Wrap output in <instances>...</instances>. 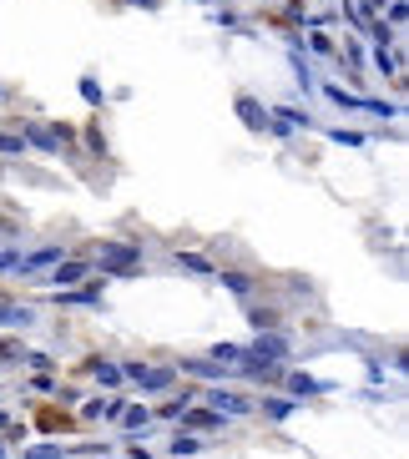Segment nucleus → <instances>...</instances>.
Returning a JSON list of instances; mask_svg holds the SVG:
<instances>
[{
  "instance_id": "obj_1",
  "label": "nucleus",
  "mask_w": 409,
  "mask_h": 459,
  "mask_svg": "<svg viewBox=\"0 0 409 459\" xmlns=\"http://www.w3.org/2000/svg\"><path fill=\"white\" fill-rule=\"evenodd\" d=\"M96 262H101L106 273H137V268H142V253H137L132 243H101Z\"/></svg>"
},
{
  "instance_id": "obj_2",
  "label": "nucleus",
  "mask_w": 409,
  "mask_h": 459,
  "mask_svg": "<svg viewBox=\"0 0 409 459\" xmlns=\"http://www.w3.org/2000/svg\"><path fill=\"white\" fill-rule=\"evenodd\" d=\"M288 354V338L283 333H263V328H258V343L248 348V359L253 363H273V359H283Z\"/></svg>"
},
{
  "instance_id": "obj_3",
  "label": "nucleus",
  "mask_w": 409,
  "mask_h": 459,
  "mask_svg": "<svg viewBox=\"0 0 409 459\" xmlns=\"http://www.w3.org/2000/svg\"><path fill=\"white\" fill-rule=\"evenodd\" d=\"M121 379H137L142 389H152V393H157V389L172 384V368H142V363H126V368H121Z\"/></svg>"
},
{
  "instance_id": "obj_4",
  "label": "nucleus",
  "mask_w": 409,
  "mask_h": 459,
  "mask_svg": "<svg viewBox=\"0 0 409 459\" xmlns=\"http://www.w3.org/2000/svg\"><path fill=\"white\" fill-rule=\"evenodd\" d=\"M207 404H212V414H248V399H243V393H232V389L207 393Z\"/></svg>"
},
{
  "instance_id": "obj_5",
  "label": "nucleus",
  "mask_w": 409,
  "mask_h": 459,
  "mask_svg": "<svg viewBox=\"0 0 409 459\" xmlns=\"http://www.w3.org/2000/svg\"><path fill=\"white\" fill-rule=\"evenodd\" d=\"M238 116H243L248 126H273V116H268L258 101H248V96H238Z\"/></svg>"
},
{
  "instance_id": "obj_6",
  "label": "nucleus",
  "mask_w": 409,
  "mask_h": 459,
  "mask_svg": "<svg viewBox=\"0 0 409 459\" xmlns=\"http://www.w3.org/2000/svg\"><path fill=\"white\" fill-rule=\"evenodd\" d=\"M91 368H96L101 389H117V384H121V368H117V363H106V359H91Z\"/></svg>"
},
{
  "instance_id": "obj_7",
  "label": "nucleus",
  "mask_w": 409,
  "mask_h": 459,
  "mask_svg": "<svg viewBox=\"0 0 409 459\" xmlns=\"http://www.w3.org/2000/svg\"><path fill=\"white\" fill-rule=\"evenodd\" d=\"M86 273H91V268H86V262H61V268H56V278H51V283H81Z\"/></svg>"
},
{
  "instance_id": "obj_8",
  "label": "nucleus",
  "mask_w": 409,
  "mask_h": 459,
  "mask_svg": "<svg viewBox=\"0 0 409 459\" xmlns=\"http://www.w3.org/2000/svg\"><path fill=\"white\" fill-rule=\"evenodd\" d=\"M61 257V248H40V253H31V257H20L15 268H46V262H56Z\"/></svg>"
},
{
  "instance_id": "obj_9",
  "label": "nucleus",
  "mask_w": 409,
  "mask_h": 459,
  "mask_svg": "<svg viewBox=\"0 0 409 459\" xmlns=\"http://www.w3.org/2000/svg\"><path fill=\"white\" fill-rule=\"evenodd\" d=\"M117 419H121L126 429H147V419H152V414H147V409H121Z\"/></svg>"
},
{
  "instance_id": "obj_10",
  "label": "nucleus",
  "mask_w": 409,
  "mask_h": 459,
  "mask_svg": "<svg viewBox=\"0 0 409 459\" xmlns=\"http://www.w3.org/2000/svg\"><path fill=\"white\" fill-rule=\"evenodd\" d=\"M26 137H31L36 146H46V151H56V131H46V126H26Z\"/></svg>"
},
{
  "instance_id": "obj_11",
  "label": "nucleus",
  "mask_w": 409,
  "mask_h": 459,
  "mask_svg": "<svg viewBox=\"0 0 409 459\" xmlns=\"http://www.w3.org/2000/svg\"><path fill=\"white\" fill-rule=\"evenodd\" d=\"M0 151H6V157H15V151H26V137H15V131H6V137H0Z\"/></svg>"
},
{
  "instance_id": "obj_12",
  "label": "nucleus",
  "mask_w": 409,
  "mask_h": 459,
  "mask_svg": "<svg viewBox=\"0 0 409 459\" xmlns=\"http://www.w3.org/2000/svg\"><path fill=\"white\" fill-rule=\"evenodd\" d=\"M177 262H182V268H187V273H212V268H207V257H198V253H182Z\"/></svg>"
},
{
  "instance_id": "obj_13",
  "label": "nucleus",
  "mask_w": 409,
  "mask_h": 459,
  "mask_svg": "<svg viewBox=\"0 0 409 459\" xmlns=\"http://www.w3.org/2000/svg\"><path fill=\"white\" fill-rule=\"evenodd\" d=\"M202 444L198 439H192V434H177V439H172V454H198Z\"/></svg>"
},
{
  "instance_id": "obj_14",
  "label": "nucleus",
  "mask_w": 409,
  "mask_h": 459,
  "mask_svg": "<svg viewBox=\"0 0 409 459\" xmlns=\"http://www.w3.org/2000/svg\"><path fill=\"white\" fill-rule=\"evenodd\" d=\"M263 409H268V419H288V414H293V404H288V399H268Z\"/></svg>"
},
{
  "instance_id": "obj_15",
  "label": "nucleus",
  "mask_w": 409,
  "mask_h": 459,
  "mask_svg": "<svg viewBox=\"0 0 409 459\" xmlns=\"http://www.w3.org/2000/svg\"><path fill=\"white\" fill-rule=\"evenodd\" d=\"M218 363H238L243 359V348H232V343H218V354H212Z\"/></svg>"
},
{
  "instance_id": "obj_16",
  "label": "nucleus",
  "mask_w": 409,
  "mask_h": 459,
  "mask_svg": "<svg viewBox=\"0 0 409 459\" xmlns=\"http://www.w3.org/2000/svg\"><path fill=\"white\" fill-rule=\"evenodd\" d=\"M218 419H223V414H187V424H192V429H212Z\"/></svg>"
},
{
  "instance_id": "obj_17",
  "label": "nucleus",
  "mask_w": 409,
  "mask_h": 459,
  "mask_svg": "<svg viewBox=\"0 0 409 459\" xmlns=\"http://www.w3.org/2000/svg\"><path fill=\"white\" fill-rule=\"evenodd\" d=\"M223 283H228V288H232V293H248V288H253V283H248L243 273H223Z\"/></svg>"
},
{
  "instance_id": "obj_18",
  "label": "nucleus",
  "mask_w": 409,
  "mask_h": 459,
  "mask_svg": "<svg viewBox=\"0 0 409 459\" xmlns=\"http://www.w3.org/2000/svg\"><path fill=\"white\" fill-rule=\"evenodd\" d=\"M31 459H61V449H56V444H36Z\"/></svg>"
},
{
  "instance_id": "obj_19",
  "label": "nucleus",
  "mask_w": 409,
  "mask_h": 459,
  "mask_svg": "<svg viewBox=\"0 0 409 459\" xmlns=\"http://www.w3.org/2000/svg\"><path fill=\"white\" fill-rule=\"evenodd\" d=\"M293 389H298V393H313V389H318V384H313V379H308V374H293Z\"/></svg>"
},
{
  "instance_id": "obj_20",
  "label": "nucleus",
  "mask_w": 409,
  "mask_h": 459,
  "mask_svg": "<svg viewBox=\"0 0 409 459\" xmlns=\"http://www.w3.org/2000/svg\"><path fill=\"white\" fill-rule=\"evenodd\" d=\"M15 262H20L15 253H6V248H0V273H10V268H15Z\"/></svg>"
},
{
  "instance_id": "obj_21",
  "label": "nucleus",
  "mask_w": 409,
  "mask_h": 459,
  "mask_svg": "<svg viewBox=\"0 0 409 459\" xmlns=\"http://www.w3.org/2000/svg\"><path fill=\"white\" fill-rule=\"evenodd\" d=\"M132 6H147V10H152V6H157V0H132Z\"/></svg>"
},
{
  "instance_id": "obj_22",
  "label": "nucleus",
  "mask_w": 409,
  "mask_h": 459,
  "mask_svg": "<svg viewBox=\"0 0 409 459\" xmlns=\"http://www.w3.org/2000/svg\"><path fill=\"white\" fill-rule=\"evenodd\" d=\"M0 454H6V449H0Z\"/></svg>"
}]
</instances>
